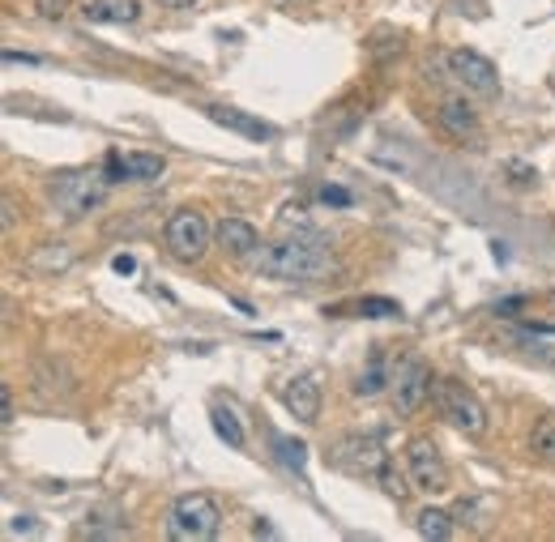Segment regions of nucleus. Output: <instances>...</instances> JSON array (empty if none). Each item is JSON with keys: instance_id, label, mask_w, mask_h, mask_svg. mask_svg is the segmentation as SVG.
Here are the masks:
<instances>
[{"instance_id": "4", "label": "nucleus", "mask_w": 555, "mask_h": 542, "mask_svg": "<svg viewBox=\"0 0 555 542\" xmlns=\"http://www.w3.org/2000/svg\"><path fill=\"white\" fill-rule=\"evenodd\" d=\"M209 244H214V231L202 209H176L163 227V248L184 266H197L209 253Z\"/></svg>"}, {"instance_id": "21", "label": "nucleus", "mask_w": 555, "mask_h": 542, "mask_svg": "<svg viewBox=\"0 0 555 542\" xmlns=\"http://www.w3.org/2000/svg\"><path fill=\"white\" fill-rule=\"evenodd\" d=\"M274 449H278V462H282V466H291L295 475H304V462H308V449H304L299 440H291V436H274Z\"/></svg>"}, {"instance_id": "7", "label": "nucleus", "mask_w": 555, "mask_h": 542, "mask_svg": "<svg viewBox=\"0 0 555 542\" xmlns=\"http://www.w3.org/2000/svg\"><path fill=\"white\" fill-rule=\"evenodd\" d=\"M431 367L418 359V354H402L389 372V393H393V406L398 414H415L427 398H431Z\"/></svg>"}, {"instance_id": "19", "label": "nucleus", "mask_w": 555, "mask_h": 542, "mask_svg": "<svg viewBox=\"0 0 555 542\" xmlns=\"http://www.w3.org/2000/svg\"><path fill=\"white\" fill-rule=\"evenodd\" d=\"M376 482L385 487V495H389V500H406V495L415 491V482H411V475H406V470H402V466H398L393 457H389V462L380 466V475H376Z\"/></svg>"}, {"instance_id": "2", "label": "nucleus", "mask_w": 555, "mask_h": 542, "mask_svg": "<svg viewBox=\"0 0 555 542\" xmlns=\"http://www.w3.org/2000/svg\"><path fill=\"white\" fill-rule=\"evenodd\" d=\"M107 193H112L107 171H90V167H81V171H61V176H52V184H48V197H52V205H56L65 218H86V214H94L99 205L107 202Z\"/></svg>"}, {"instance_id": "5", "label": "nucleus", "mask_w": 555, "mask_h": 542, "mask_svg": "<svg viewBox=\"0 0 555 542\" xmlns=\"http://www.w3.org/2000/svg\"><path fill=\"white\" fill-rule=\"evenodd\" d=\"M431 398H436V410H440L457 431H466V436H483L487 431V406L479 402V393H475L470 385L444 376V380L431 385Z\"/></svg>"}, {"instance_id": "30", "label": "nucleus", "mask_w": 555, "mask_h": 542, "mask_svg": "<svg viewBox=\"0 0 555 542\" xmlns=\"http://www.w3.org/2000/svg\"><path fill=\"white\" fill-rule=\"evenodd\" d=\"M154 4H163V9H189V4H197V0H154Z\"/></svg>"}, {"instance_id": "10", "label": "nucleus", "mask_w": 555, "mask_h": 542, "mask_svg": "<svg viewBox=\"0 0 555 542\" xmlns=\"http://www.w3.org/2000/svg\"><path fill=\"white\" fill-rule=\"evenodd\" d=\"M214 240H218V248L227 253V257H235V261H253V253L261 248V231L248 222V218H222L218 222V231H214Z\"/></svg>"}, {"instance_id": "14", "label": "nucleus", "mask_w": 555, "mask_h": 542, "mask_svg": "<svg viewBox=\"0 0 555 542\" xmlns=\"http://www.w3.org/2000/svg\"><path fill=\"white\" fill-rule=\"evenodd\" d=\"M81 17L94 26H133L141 17V4L138 0H86Z\"/></svg>"}, {"instance_id": "23", "label": "nucleus", "mask_w": 555, "mask_h": 542, "mask_svg": "<svg viewBox=\"0 0 555 542\" xmlns=\"http://www.w3.org/2000/svg\"><path fill=\"white\" fill-rule=\"evenodd\" d=\"M491 513H495V500L491 495H470V500L457 504V517H479V530L491 521Z\"/></svg>"}, {"instance_id": "9", "label": "nucleus", "mask_w": 555, "mask_h": 542, "mask_svg": "<svg viewBox=\"0 0 555 542\" xmlns=\"http://www.w3.org/2000/svg\"><path fill=\"white\" fill-rule=\"evenodd\" d=\"M444 65H449V77L462 86V90H470V94H479V99H495L500 94V73L495 65L479 56V52H470V48H453L449 56H444Z\"/></svg>"}, {"instance_id": "1", "label": "nucleus", "mask_w": 555, "mask_h": 542, "mask_svg": "<svg viewBox=\"0 0 555 542\" xmlns=\"http://www.w3.org/2000/svg\"><path fill=\"white\" fill-rule=\"evenodd\" d=\"M248 270L261 273V278H274V282H299V286H312V282H325L330 273L338 270L334 261V248L321 231L312 227H299V231H286L282 240H270L253 253Z\"/></svg>"}, {"instance_id": "6", "label": "nucleus", "mask_w": 555, "mask_h": 542, "mask_svg": "<svg viewBox=\"0 0 555 542\" xmlns=\"http://www.w3.org/2000/svg\"><path fill=\"white\" fill-rule=\"evenodd\" d=\"M406 475H411L415 491H423V495H449L453 491V475H449V466H444V457H440L431 436H415L406 444Z\"/></svg>"}, {"instance_id": "8", "label": "nucleus", "mask_w": 555, "mask_h": 542, "mask_svg": "<svg viewBox=\"0 0 555 542\" xmlns=\"http://www.w3.org/2000/svg\"><path fill=\"white\" fill-rule=\"evenodd\" d=\"M325 457H330L334 470H343V475H350V478H376L380 466L389 462L385 449H380L372 436H343Z\"/></svg>"}, {"instance_id": "16", "label": "nucleus", "mask_w": 555, "mask_h": 542, "mask_svg": "<svg viewBox=\"0 0 555 542\" xmlns=\"http://www.w3.org/2000/svg\"><path fill=\"white\" fill-rule=\"evenodd\" d=\"M389 372H393V363H389V359H385V350L376 346V350H372V359H367V367H363V372H359V380H354V393H359V398H376V393L389 385Z\"/></svg>"}, {"instance_id": "22", "label": "nucleus", "mask_w": 555, "mask_h": 542, "mask_svg": "<svg viewBox=\"0 0 555 542\" xmlns=\"http://www.w3.org/2000/svg\"><path fill=\"white\" fill-rule=\"evenodd\" d=\"M354 308H359V317H372V321H389V317H402V304H393V299H380V295H367V299H359Z\"/></svg>"}, {"instance_id": "13", "label": "nucleus", "mask_w": 555, "mask_h": 542, "mask_svg": "<svg viewBox=\"0 0 555 542\" xmlns=\"http://www.w3.org/2000/svg\"><path fill=\"white\" fill-rule=\"evenodd\" d=\"M282 402H286V410H291L299 423H317V418H321V385H317V376H295V380H286Z\"/></svg>"}, {"instance_id": "24", "label": "nucleus", "mask_w": 555, "mask_h": 542, "mask_svg": "<svg viewBox=\"0 0 555 542\" xmlns=\"http://www.w3.org/2000/svg\"><path fill=\"white\" fill-rule=\"evenodd\" d=\"M354 202L347 189H338V184H325L321 189V205H334V209H347V205Z\"/></svg>"}, {"instance_id": "20", "label": "nucleus", "mask_w": 555, "mask_h": 542, "mask_svg": "<svg viewBox=\"0 0 555 542\" xmlns=\"http://www.w3.org/2000/svg\"><path fill=\"white\" fill-rule=\"evenodd\" d=\"M530 453H534L539 462L555 466V414L534 423V431H530Z\"/></svg>"}, {"instance_id": "17", "label": "nucleus", "mask_w": 555, "mask_h": 542, "mask_svg": "<svg viewBox=\"0 0 555 542\" xmlns=\"http://www.w3.org/2000/svg\"><path fill=\"white\" fill-rule=\"evenodd\" d=\"M209 418H214V431L231 444V449H244L248 444V436H244V423H240V414L231 406H214L209 410Z\"/></svg>"}, {"instance_id": "26", "label": "nucleus", "mask_w": 555, "mask_h": 542, "mask_svg": "<svg viewBox=\"0 0 555 542\" xmlns=\"http://www.w3.org/2000/svg\"><path fill=\"white\" fill-rule=\"evenodd\" d=\"M112 270L129 278V273H138V257H133V253H116V257H112Z\"/></svg>"}, {"instance_id": "29", "label": "nucleus", "mask_w": 555, "mask_h": 542, "mask_svg": "<svg viewBox=\"0 0 555 542\" xmlns=\"http://www.w3.org/2000/svg\"><path fill=\"white\" fill-rule=\"evenodd\" d=\"M13 222H17V205L13 197H4V231H13Z\"/></svg>"}, {"instance_id": "28", "label": "nucleus", "mask_w": 555, "mask_h": 542, "mask_svg": "<svg viewBox=\"0 0 555 542\" xmlns=\"http://www.w3.org/2000/svg\"><path fill=\"white\" fill-rule=\"evenodd\" d=\"M39 13L43 17H65V0H39Z\"/></svg>"}, {"instance_id": "11", "label": "nucleus", "mask_w": 555, "mask_h": 542, "mask_svg": "<svg viewBox=\"0 0 555 542\" xmlns=\"http://www.w3.org/2000/svg\"><path fill=\"white\" fill-rule=\"evenodd\" d=\"M436 125L444 129V133L453 137V141H479L483 129H479V116H475V107L462 99V94H449V99H440V112H436Z\"/></svg>"}, {"instance_id": "3", "label": "nucleus", "mask_w": 555, "mask_h": 542, "mask_svg": "<svg viewBox=\"0 0 555 542\" xmlns=\"http://www.w3.org/2000/svg\"><path fill=\"white\" fill-rule=\"evenodd\" d=\"M222 530V508L206 491H189L167 513V534L176 542H209Z\"/></svg>"}, {"instance_id": "31", "label": "nucleus", "mask_w": 555, "mask_h": 542, "mask_svg": "<svg viewBox=\"0 0 555 542\" xmlns=\"http://www.w3.org/2000/svg\"><path fill=\"white\" fill-rule=\"evenodd\" d=\"M282 4H291V9H299V4H312V0H282Z\"/></svg>"}, {"instance_id": "12", "label": "nucleus", "mask_w": 555, "mask_h": 542, "mask_svg": "<svg viewBox=\"0 0 555 542\" xmlns=\"http://www.w3.org/2000/svg\"><path fill=\"white\" fill-rule=\"evenodd\" d=\"M103 171H107L112 184H120V180H158L167 171V158L163 154H107Z\"/></svg>"}, {"instance_id": "18", "label": "nucleus", "mask_w": 555, "mask_h": 542, "mask_svg": "<svg viewBox=\"0 0 555 542\" xmlns=\"http://www.w3.org/2000/svg\"><path fill=\"white\" fill-rule=\"evenodd\" d=\"M415 530L423 534V539H453V513H444V508H423L415 517Z\"/></svg>"}, {"instance_id": "25", "label": "nucleus", "mask_w": 555, "mask_h": 542, "mask_svg": "<svg viewBox=\"0 0 555 542\" xmlns=\"http://www.w3.org/2000/svg\"><path fill=\"white\" fill-rule=\"evenodd\" d=\"M69 261H73L69 248H65V253H56V257H52V253H35V266H43V270H65Z\"/></svg>"}, {"instance_id": "32", "label": "nucleus", "mask_w": 555, "mask_h": 542, "mask_svg": "<svg viewBox=\"0 0 555 542\" xmlns=\"http://www.w3.org/2000/svg\"><path fill=\"white\" fill-rule=\"evenodd\" d=\"M552 308H555V295H552Z\"/></svg>"}, {"instance_id": "15", "label": "nucleus", "mask_w": 555, "mask_h": 542, "mask_svg": "<svg viewBox=\"0 0 555 542\" xmlns=\"http://www.w3.org/2000/svg\"><path fill=\"white\" fill-rule=\"evenodd\" d=\"M206 116L214 125H222V129H231V133L253 137V141H270V137H274V129H270L266 120H257V116H248V112H235V107H206Z\"/></svg>"}, {"instance_id": "27", "label": "nucleus", "mask_w": 555, "mask_h": 542, "mask_svg": "<svg viewBox=\"0 0 555 542\" xmlns=\"http://www.w3.org/2000/svg\"><path fill=\"white\" fill-rule=\"evenodd\" d=\"M0 414H4V423H13V389L9 385H0Z\"/></svg>"}]
</instances>
